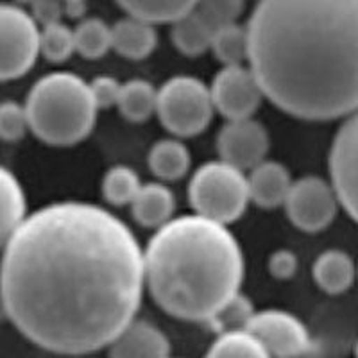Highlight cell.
Wrapping results in <instances>:
<instances>
[{"label": "cell", "instance_id": "obj_16", "mask_svg": "<svg viewBox=\"0 0 358 358\" xmlns=\"http://www.w3.org/2000/svg\"><path fill=\"white\" fill-rule=\"evenodd\" d=\"M158 34L155 27L136 18L126 17L111 25V47L129 59H143L155 50Z\"/></svg>", "mask_w": 358, "mask_h": 358}, {"label": "cell", "instance_id": "obj_22", "mask_svg": "<svg viewBox=\"0 0 358 358\" xmlns=\"http://www.w3.org/2000/svg\"><path fill=\"white\" fill-rule=\"evenodd\" d=\"M192 6L194 2H181V0H133V2H122L120 8L127 13V17L155 27V24L174 25L185 15H188Z\"/></svg>", "mask_w": 358, "mask_h": 358}, {"label": "cell", "instance_id": "obj_26", "mask_svg": "<svg viewBox=\"0 0 358 358\" xmlns=\"http://www.w3.org/2000/svg\"><path fill=\"white\" fill-rule=\"evenodd\" d=\"M142 188L138 174L126 165H117L110 169L102 179V196L110 204L124 206L131 204Z\"/></svg>", "mask_w": 358, "mask_h": 358}, {"label": "cell", "instance_id": "obj_15", "mask_svg": "<svg viewBox=\"0 0 358 358\" xmlns=\"http://www.w3.org/2000/svg\"><path fill=\"white\" fill-rule=\"evenodd\" d=\"M176 208V197L162 183L142 185L134 201L131 203L134 220L145 228H162L169 220H172V213Z\"/></svg>", "mask_w": 358, "mask_h": 358}, {"label": "cell", "instance_id": "obj_4", "mask_svg": "<svg viewBox=\"0 0 358 358\" xmlns=\"http://www.w3.org/2000/svg\"><path fill=\"white\" fill-rule=\"evenodd\" d=\"M29 131L56 147L81 142L94 129L97 106L88 83L70 72H54L34 83L25 101Z\"/></svg>", "mask_w": 358, "mask_h": 358}, {"label": "cell", "instance_id": "obj_6", "mask_svg": "<svg viewBox=\"0 0 358 358\" xmlns=\"http://www.w3.org/2000/svg\"><path fill=\"white\" fill-rule=\"evenodd\" d=\"M213 110L210 88L190 76L169 79L158 90L156 113L163 126L181 138L203 133L212 122Z\"/></svg>", "mask_w": 358, "mask_h": 358}, {"label": "cell", "instance_id": "obj_25", "mask_svg": "<svg viewBox=\"0 0 358 358\" xmlns=\"http://www.w3.org/2000/svg\"><path fill=\"white\" fill-rule=\"evenodd\" d=\"M73 45L86 59H99L111 49V27L101 18H86L73 29Z\"/></svg>", "mask_w": 358, "mask_h": 358}, {"label": "cell", "instance_id": "obj_21", "mask_svg": "<svg viewBox=\"0 0 358 358\" xmlns=\"http://www.w3.org/2000/svg\"><path fill=\"white\" fill-rule=\"evenodd\" d=\"M158 90L145 79H131L124 83L120 90L117 108L124 118L131 122H143L156 113Z\"/></svg>", "mask_w": 358, "mask_h": 358}, {"label": "cell", "instance_id": "obj_28", "mask_svg": "<svg viewBox=\"0 0 358 358\" xmlns=\"http://www.w3.org/2000/svg\"><path fill=\"white\" fill-rule=\"evenodd\" d=\"M252 315H255V308H252L251 301L238 292L224 303L208 322L220 334H228V331L245 330Z\"/></svg>", "mask_w": 358, "mask_h": 358}, {"label": "cell", "instance_id": "obj_35", "mask_svg": "<svg viewBox=\"0 0 358 358\" xmlns=\"http://www.w3.org/2000/svg\"><path fill=\"white\" fill-rule=\"evenodd\" d=\"M357 358H358V346H357Z\"/></svg>", "mask_w": 358, "mask_h": 358}, {"label": "cell", "instance_id": "obj_5", "mask_svg": "<svg viewBox=\"0 0 358 358\" xmlns=\"http://www.w3.org/2000/svg\"><path fill=\"white\" fill-rule=\"evenodd\" d=\"M188 199L196 215L226 226L245 212L249 203L248 179L244 172L228 163H204L192 176Z\"/></svg>", "mask_w": 358, "mask_h": 358}, {"label": "cell", "instance_id": "obj_10", "mask_svg": "<svg viewBox=\"0 0 358 358\" xmlns=\"http://www.w3.org/2000/svg\"><path fill=\"white\" fill-rule=\"evenodd\" d=\"M245 331L258 338L271 357L294 358L306 353L310 348L306 326L296 315L283 310L255 312Z\"/></svg>", "mask_w": 358, "mask_h": 358}, {"label": "cell", "instance_id": "obj_17", "mask_svg": "<svg viewBox=\"0 0 358 358\" xmlns=\"http://www.w3.org/2000/svg\"><path fill=\"white\" fill-rule=\"evenodd\" d=\"M25 217V194L20 181L8 169L0 167V249L8 245Z\"/></svg>", "mask_w": 358, "mask_h": 358}, {"label": "cell", "instance_id": "obj_24", "mask_svg": "<svg viewBox=\"0 0 358 358\" xmlns=\"http://www.w3.org/2000/svg\"><path fill=\"white\" fill-rule=\"evenodd\" d=\"M204 358H273L268 351L262 346L258 338L249 331H228L220 334L219 338L208 350Z\"/></svg>", "mask_w": 358, "mask_h": 358}, {"label": "cell", "instance_id": "obj_1", "mask_svg": "<svg viewBox=\"0 0 358 358\" xmlns=\"http://www.w3.org/2000/svg\"><path fill=\"white\" fill-rule=\"evenodd\" d=\"M143 285V251L133 231L104 208L78 201L25 217L0 262L6 315L54 353L110 346L138 312Z\"/></svg>", "mask_w": 358, "mask_h": 358}, {"label": "cell", "instance_id": "obj_2", "mask_svg": "<svg viewBox=\"0 0 358 358\" xmlns=\"http://www.w3.org/2000/svg\"><path fill=\"white\" fill-rule=\"evenodd\" d=\"M245 27L249 70L274 106L305 120L358 110V0H267Z\"/></svg>", "mask_w": 358, "mask_h": 358}, {"label": "cell", "instance_id": "obj_13", "mask_svg": "<svg viewBox=\"0 0 358 358\" xmlns=\"http://www.w3.org/2000/svg\"><path fill=\"white\" fill-rule=\"evenodd\" d=\"M169 338L155 324L133 321L110 344V358H169Z\"/></svg>", "mask_w": 358, "mask_h": 358}, {"label": "cell", "instance_id": "obj_8", "mask_svg": "<svg viewBox=\"0 0 358 358\" xmlns=\"http://www.w3.org/2000/svg\"><path fill=\"white\" fill-rule=\"evenodd\" d=\"M338 199L331 183L317 176L294 181L285 199V210L294 226L315 233L330 226L337 215Z\"/></svg>", "mask_w": 358, "mask_h": 358}, {"label": "cell", "instance_id": "obj_18", "mask_svg": "<svg viewBox=\"0 0 358 358\" xmlns=\"http://www.w3.org/2000/svg\"><path fill=\"white\" fill-rule=\"evenodd\" d=\"M353 258L341 249H330L321 252L313 264V280L328 294L346 292L355 281Z\"/></svg>", "mask_w": 358, "mask_h": 358}, {"label": "cell", "instance_id": "obj_14", "mask_svg": "<svg viewBox=\"0 0 358 358\" xmlns=\"http://www.w3.org/2000/svg\"><path fill=\"white\" fill-rule=\"evenodd\" d=\"M245 179H248L249 201L262 208H276L285 204L294 183L285 165L278 162H262L260 165L249 171Z\"/></svg>", "mask_w": 358, "mask_h": 358}, {"label": "cell", "instance_id": "obj_30", "mask_svg": "<svg viewBox=\"0 0 358 358\" xmlns=\"http://www.w3.org/2000/svg\"><path fill=\"white\" fill-rule=\"evenodd\" d=\"M29 131L25 106L15 101L0 102V140L18 142Z\"/></svg>", "mask_w": 358, "mask_h": 358}, {"label": "cell", "instance_id": "obj_29", "mask_svg": "<svg viewBox=\"0 0 358 358\" xmlns=\"http://www.w3.org/2000/svg\"><path fill=\"white\" fill-rule=\"evenodd\" d=\"M194 9L217 33L220 27L235 24L236 18L241 17L244 4L236 0H208V2H194Z\"/></svg>", "mask_w": 358, "mask_h": 358}, {"label": "cell", "instance_id": "obj_33", "mask_svg": "<svg viewBox=\"0 0 358 358\" xmlns=\"http://www.w3.org/2000/svg\"><path fill=\"white\" fill-rule=\"evenodd\" d=\"M33 18L34 22H40L41 27L62 22V6L56 2H38L33 6Z\"/></svg>", "mask_w": 358, "mask_h": 358}, {"label": "cell", "instance_id": "obj_19", "mask_svg": "<svg viewBox=\"0 0 358 358\" xmlns=\"http://www.w3.org/2000/svg\"><path fill=\"white\" fill-rule=\"evenodd\" d=\"M213 34L215 31L201 18L194 6L188 15H185L181 20L172 25V41L178 50L187 56H199V54L206 52L212 47Z\"/></svg>", "mask_w": 358, "mask_h": 358}, {"label": "cell", "instance_id": "obj_3", "mask_svg": "<svg viewBox=\"0 0 358 358\" xmlns=\"http://www.w3.org/2000/svg\"><path fill=\"white\" fill-rule=\"evenodd\" d=\"M143 274L155 301L185 321H210L238 294L244 257L222 224L181 215L156 229L143 251Z\"/></svg>", "mask_w": 358, "mask_h": 358}, {"label": "cell", "instance_id": "obj_23", "mask_svg": "<svg viewBox=\"0 0 358 358\" xmlns=\"http://www.w3.org/2000/svg\"><path fill=\"white\" fill-rule=\"evenodd\" d=\"M213 54L224 66H242L249 57V34L248 27L241 24H229L220 27L213 34L212 47Z\"/></svg>", "mask_w": 358, "mask_h": 358}, {"label": "cell", "instance_id": "obj_27", "mask_svg": "<svg viewBox=\"0 0 358 358\" xmlns=\"http://www.w3.org/2000/svg\"><path fill=\"white\" fill-rule=\"evenodd\" d=\"M76 52L73 29L63 22L45 25L40 29V54L52 63L66 62Z\"/></svg>", "mask_w": 358, "mask_h": 358}, {"label": "cell", "instance_id": "obj_7", "mask_svg": "<svg viewBox=\"0 0 358 358\" xmlns=\"http://www.w3.org/2000/svg\"><path fill=\"white\" fill-rule=\"evenodd\" d=\"M40 56V29L18 6L0 4V81L22 78Z\"/></svg>", "mask_w": 358, "mask_h": 358}, {"label": "cell", "instance_id": "obj_9", "mask_svg": "<svg viewBox=\"0 0 358 358\" xmlns=\"http://www.w3.org/2000/svg\"><path fill=\"white\" fill-rule=\"evenodd\" d=\"M331 187L338 203L358 222V110L342 124L330 151Z\"/></svg>", "mask_w": 358, "mask_h": 358}, {"label": "cell", "instance_id": "obj_11", "mask_svg": "<svg viewBox=\"0 0 358 358\" xmlns=\"http://www.w3.org/2000/svg\"><path fill=\"white\" fill-rule=\"evenodd\" d=\"M213 108L231 120H244L260 106L264 94L248 66H224L210 86Z\"/></svg>", "mask_w": 358, "mask_h": 358}, {"label": "cell", "instance_id": "obj_31", "mask_svg": "<svg viewBox=\"0 0 358 358\" xmlns=\"http://www.w3.org/2000/svg\"><path fill=\"white\" fill-rule=\"evenodd\" d=\"M88 86L97 110L117 106L118 97H120V90H122V85L117 79L110 78V76H101V78H95L94 81L88 83Z\"/></svg>", "mask_w": 358, "mask_h": 358}, {"label": "cell", "instance_id": "obj_20", "mask_svg": "<svg viewBox=\"0 0 358 358\" xmlns=\"http://www.w3.org/2000/svg\"><path fill=\"white\" fill-rule=\"evenodd\" d=\"M149 167L158 178L176 181L190 169V152L179 140H159L149 151Z\"/></svg>", "mask_w": 358, "mask_h": 358}, {"label": "cell", "instance_id": "obj_34", "mask_svg": "<svg viewBox=\"0 0 358 358\" xmlns=\"http://www.w3.org/2000/svg\"><path fill=\"white\" fill-rule=\"evenodd\" d=\"M66 13H70V17H79V15L85 13V4H79V2H76V4H66Z\"/></svg>", "mask_w": 358, "mask_h": 358}, {"label": "cell", "instance_id": "obj_12", "mask_svg": "<svg viewBox=\"0 0 358 358\" xmlns=\"http://www.w3.org/2000/svg\"><path fill=\"white\" fill-rule=\"evenodd\" d=\"M220 162L238 171H251L262 162L268 151L267 129L252 118L231 120L220 129L217 136Z\"/></svg>", "mask_w": 358, "mask_h": 358}, {"label": "cell", "instance_id": "obj_32", "mask_svg": "<svg viewBox=\"0 0 358 358\" xmlns=\"http://www.w3.org/2000/svg\"><path fill=\"white\" fill-rule=\"evenodd\" d=\"M268 271L278 280H289L297 271V257L292 251L280 249L268 260Z\"/></svg>", "mask_w": 358, "mask_h": 358}]
</instances>
